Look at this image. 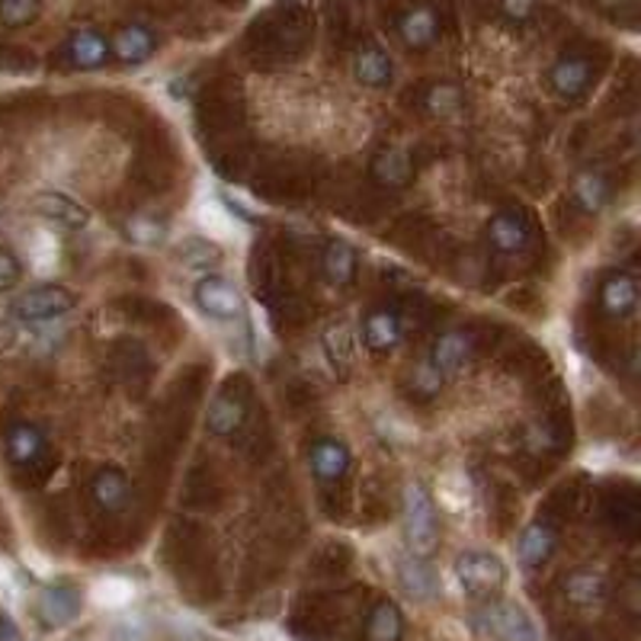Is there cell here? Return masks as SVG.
I'll return each mask as SVG.
<instances>
[{
	"instance_id": "obj_1",
	"label": "cell",
	"mask_w": 641,
	"mask_h": 641,
	"mask_svg": "<svg viewBox=\"0 0 641 641\" xmlns=\"http://www.w3.org/2000/svg\"><path fill=\"white\" fill-rule=\"evenodd\" d=\"M404 539L407 549L417 558H427L440 542V526H436V507L430 500V490L414 482L404 488Z\"/></svg>"
},
{
	"instance_id": "obj_2",
	"label": "cell",
	"mask_w": 641,
	"mask_h": 641,
	"mask_svg": "<svg viewBox=\"0 0 641 641\" xmlns=\"http://www.w3.org/2000/svg\"><path fill=\"white\" fill-rule=\"evenodd\" d=\"M462 593L475 600H490L507 583V565L494 551H462L453 565Z\"/></svg>"
},
{
	"instance_id": "obj_3",
	"label": "cell",
	"mask_w": 641,
	"mask_h": 641,
	"mask_svg": "<svg viewBox=\"0 0 641 641\" xmlns=\"http://www.w3.org/2000/svg\"><path fill=\"white\" fill-rule=\"evenodd\" d=\"M472 622L494 641H542L536 619L510 600H490L472 616Z\"/></svg>"
},
{
	"instance_id": "obj_4",
	"label": "cell",
	"mask_w": 641,
	"mask_h": 641,
	"mask_svg": "<svg viewBox=\"0 0 641 641\" xmlns=\"http://www.w3.org/2000/svg\"><path fill=\"white\" fill-rule=\"evenodd\" d=\"M71 308H74V296L64 286H35L13 299V314L30 324L64 318Z\"/></svg>"
},
{
	"instance_id": "obj_5",
	"label": "cell",
	"mask_w": 641,
	"mask_h": 641,
	"mask_svg": "<svg viewBox=\"0 0 641 641\" xmlns=\"http://www.w3.org/2000/svg\"><path fill=\"white\" fill-rule=\"evenodd\" d=\"M196 306L206 318H215V321H235L245 314L241 289L225 276H203L196 282Z\"/></svg>"
},
{
	"instance_id": "obj_6",
	"label": "cell",
	"mask_w": 641,
	"mask_h": 641,
	"mask_svg": "<svg viewBox=\"0 0 641 641\" xmlns=\"http://www.w3.org/2000/svg\"><path fill=\"white\" fill-rule=\"evenodd\" d=\"M32 213L45 218V221H52V225H59V228H68V231H81L91 221V213L81 203H74L71 196L55 193V189L35 193L32 196Z\"/></svg>"
},
{
	"instance_id": "obj_7",
	"label": "cell",
	"mask_w": 641,
	"mask_h": 641,
	"mask_svg": "<svg viewBox=\"0 0 641 641\" xmlns=\"http://www.w3.org/2000/svg\"><path fill=\"white\" fill-rule=\"evenodd\" d=\"M35 612L45 626L59 629V626H68L71 619H77L81 612V593L68 583H55V587H45L35 600Z\"/></svg>"
},
{
	"instance_id": "obj_8",
	"label": "cell",
	"mask_w": 641,
	"mask_h": 641,
	"mask_svg": "<svg viewBox=\"0 0 641 641\" xmlns=\"http://www.w3.org/2000/svg\"><path fill=\"white\" fill-rule=\"evenodd\" d=\"M436 497H440V507L453 517H465L472 514L475 507V485H472V475L465 468H449L440 475L436 482Z\"/></svg>"
},
{
	"instance_id": "obj_9",
	"label": "cell",
	"mask_w": 641,
	"mask_h": 641,
	"mask_svg": "<svg viewBox=\"0 0 641 641\" xmlns=\"http://www.w3.org/2000/svg\"><path fill=\"white\" fill-rule=\"evenodd\" d=\"M397 580H401V590H404L407 597L421 600V603L440 597V578H436V571L430 568L424 558H417V555H407V558L397 561Z\"/></svg>"
},
{
	"instance_id": "obj_10",
	"label": "cell",
	"mask_w": 641,
	"mask_h": 641,
	"mask_svg": "<svg viewBox=\"0 0 641 641\" xmlns=\"http://www.w3.org/2000/svg\"><path fill=\"white\" fill-rule=\"evenodd\" d=\"M565 597L580 607V610H593V607H603L607 597H610V583L600 571H590V568H580V571H571L565 583H561Z\"/></svg>"
},
{
	"instance_id": "obj_11",
	"label": "cell",
	"mask_w": 641,
	"mask_h": 641,
	"mask_svg": "<svg viewBox=\"0 0 641 641\" xmlns=\"http://www.w3.org/2000/svg\"><path fill=\"white\" fill-rule=\"evenodd\" d=\"M397 32H401V42L414 52L421 49H430L440 35V17L430 3H421L414 10H407L397 23Z\"/></svg>"
},
{
	"instance_id": "obj_12",
	"label": "cell",
	"mask_w": 641,
	"mask_h": 641,
	"mask_svg": "<svg viewBox=\"0 0 641 641\" xmlns=\"http://www.w3.org/2000/svg\"><path fill=\"white\" fill-rule=\"evenodd\" d=\"M196 221L213 241H231L238 235V218L218 196H203L196 203Z\"/></svg>"
},
{
	"instance_id": "obj_13",
	"label": "cell",
	"mask_w": 641,
	"mask_h": 641,
	"mask_svg": "<svg viewBox=\"0 0 641 641\" xmlns=\"http://www.w3.org/2000/svg\"><path fill=\"white\" fill-rule=\"evenodd\" d=\"M68 59L81 71H96L110 59V42L96 30H77L68 39Z\"/></svg>"
},
{
	"instance_id": "obj_14",
	"label": "cell",
	"mask_w": 641,
	"mask_h": 641,
	"mask_svg": "<svg viewBox=\"0 0 641 641\" xmlns=\"http://www.w3.org/2000/svg\"><path fill=\"white\" fill-rule=\"evenodd\" d=\"M154 32L142 23H128L113 35L110 52H116V59L123 64H145L154 55Z\"/></svg>"
},
{
	"instance_id": "obj_15",
	"label": "cell",
	"mask_w": 641,
	"mask_h": 641,
	"mask_svg": "<svg viewBox=\"0 0 641 641\" xmlns=\"http://www.w3.org/2000/svg\"><path fill=\"white\" fill-rule=\"evenodd\" d=\"M324 356L337 375H347L356 360V328L350 321H337L324 331Z\"/></svg>"
},
{
	"instance_id": "obj_16",
	"label": "cell",
	"mask_w": 641,
	"mask_h": 641,
	"mask_svg": "<svg viewBox=\"0 0 641 641\" xmlns=\"http://www.w3.org/2000/svg\"><path fill=\"white\" fill-rule=\"evenodd\" d=\"M472 360V337L462 334V331H449V334H443L436 340V347H433V353H430V366L436 369L440 375L446 372H458V369L465 366Z\"/></svg>"
},
{
	"instance_id": "obj_17",
	"label": "cell",
	"mask_w": 641,
	"mask_h": 641,
	"mask_svg": "<svg viewBox=\"0 0 641 641\" xmlns=\"http://www.w3.org/2000/svg\"><path fill=\"white\" fill-rule=\"evenodd\" d=\"M392 74H395L392 59H389V52H382L379 45H366V49L356 52V59H353V77H356L360 84H366V87H389V84H392Z\"/></svg>"
},
{
	"instance_id": "obj_18",
	"label": "cell",
	"mask_w": 641,
	"mask_h": 641,
	"mask_svg": "<svg viewBox=\"0 0 641 641\" xmlns=\"http://www.w3.org/2000/svg\"><path fill=\"white\" fill-rule=\"evenodd\" d=\"M555 551V533L546 523H533L523 529L517 542V558L523 568H542Z\"/></svg>"
},
{
	"instance_id": "obj_19",
	"label": "cell",
	"mask_w": 641,
	"mask_h": 641,
	"mask_svg": "<svg viewBox=\"0 0 641 641\" xmlns=\"http://www.w3.org/2000/svg\"><path fill=\"white\" fill-rule=\"evenodd\" d=\"M308 462H311V472H314L321 482H337V478H343L347 468H350V453H347V446L337 443V440H318V443L311 446Z\"/></svg>"
},
{
	"instance_id": "obj_20",
	"label": "cell",
	"mask_w": 641,
	"mask_h": 641,
	"mask_svg": "<svg viewBox=\"0 0 641 641\" xmlns=\"http://www.w3.org/2000/svg\"><path fill=\"white\" fill-rule=\"evenodd\" d=\"M551 87L565 100H578L590 87V62L587 59H561L551 68Z\"/></svg>"
},
{
	"instance_id": "obj_21",
	"label": "cell",
	"mask_w": 641,
	"mask_h": 641,
	"mask_svg": "<svg viewBox=\"0 0 641 641\" xmlns=\"http://www.w3.org/2000/svg\"><path fill=\"white\" fill-rule=\"evenodd\" d=\"M488 235L490 245L497 247V250H504V254H517V250H526V245H529V228H526V221H523L519 215L510 213L494 215L488 225Z\"/></svg>"
},
{
	"instance_id": "obj_22",
	"label": "cell",
	"mask_w": 641,
	"mask_h": 641,
	"mask_svg": "<svg viewBox=\"0 0 641 641\" xmlns=\"http://www.w3.org/2000/svg\"><path fill=\"white\" fill-rule=\"evenodd\" d=\"M600 302L610 314H629L632 308L639 306V279L632 273L610 276L603 282V292H600Z\"/></svg>"
},
{
	"instance_id": "obj_23",
	"label": "cell",
	"mask_w": 641,
	"mask_h": 641,
	"mask_svg": "<svg viewBox=\"0 0 641 641\" xmlns=\"http://www.w3.org/2000/svg\"><path fill=\"white\" fill-rule=\"evenodd\" d=\"M245 424V401L235 395H218L209 404V417H206V427L213 430L215 436H231L238 433Z\"/></svg>"
},
{
	"instance_id": "obj_24",
	"label": "cell",
	"mask_w": 641,
	"mask_h": 641,
	"mask_svg": "<svg viewBox=\"0 0 641 641\" xmlns=\"http://www.w3.org/2000/svg\"><path fill=\"white\" fill-rule=\"evenodd\" d=\"M356 250L347 245V241H331L328 250H324V279L331 282V286H350L353 282V276H356Z\"/></svg>"
},
{
	"instance_id": "obj_25",
	"label": "cell",
	"mask_w": 641,
	"mask_h": 641,
	"mask_svg": "<svg viewBox=\"0 0 641 641\" xmlns=\"http://www.w3.org/2000/svg\"><path fill=\"white\" fill-rule=\"evenodd\" d=\"M363 340H366L369 350H392L397 340H401V321L392 311H372L363 324Z\"/></svg>"
},
{
	"instance_id": "obj_26",
	"label": "cell",
	"mask_w": 641,
	"mask_h": 641,
	"mask_svg": "<svg viewBox=\"0 0 641 641\" xmlns=\"http://www.w3.org/2000/svg\"><path fill=\"white\" fill-rule=\"evenodd\" d=\"M132 597H135V583L123 575L100 578L91 590V600L100 610H123L132 603Z\"/></svg>"
},
{
	"instance_id": "obj_27",
	"label": "cell",
	"mask_w": 641,
	"mask_h": 641,
	"mask_svg": "<svg viewBox=\"0 0 641 641\" xmlns=\"http://www.w3.org/2000/svg\"><path fill=\"white\" fill-rule=\"evenodd\" d=\"M411 174H414L411 157L401 148H389V152L375 154V161H372V177L382 186H404L411 180Z\"/></svg>"
},
{
	"instance_id": "obj_28",
	"label": "cell",
	"mask_w": 641,
	"mask_h": 641,
	"mask_svg": "<svg viewBox=\"0 0 641 641\" xmlns=\"http://www.w3.org/2000/svg\"><path fill=\"white\" fill-rule=\"evenodd\" d=\"M93 497L103 510H123L128 500V482L120 468H103L93 478Z\"/></svg>"
},
{
	"instance_id": "obj_29",
	"label": "cell",
	"mask_w": 641,
	"mask_h": 641,
	"mask_svg": "<svg viewBox=\"0 0 641 641\" xmlns=\"http://www.w3.org/2000/svg\"><path fill=\"white\" fill-rule=\"evenodd\" d=\"M42 449H45V440H42V433L30 424H20V427L10 430V436H7V453L10 458L17 462V465H30L35 458L42 456Z\"/></svg>"
},
{
	"instance_id": "obj_30",
	"label": "cell",
	"mask_w": 641,
	"mask_h": 641,
	"mask_svg": "<svg viewBox=\"0 0 641 641\" xmlns=\"http://www.w3.org/2000/svg\"><path fill=\"white\" fill-rule=\"evenodd\" d=\"M404 632V616L395 603H379L369 616L366 635L369 641H397Z\"/></svg>"
},
{
	"instance_id": "obj_31",
	"label": "cell",
	"mask_w": 641,
	"mask_h": 641,
	"mask_svg": "<svg viewBox=\"0 0 641 641\" xmlns=\"http://www.w3.org/2000/svg\"><path fill=\"white\" fill-rule=\"evenodd\" d=\"M30 250V260L35 263V270H52L59 267V257H62V245L52 231H32V238L27 241Z\"/></svg>"
},
{
	"instance_id": "obj_32",
	"label": "cell",
	"mask_w": 641,
	"mask_h": 641,
	"mask_svg": "<svg viewBox=\"0 0 641 641\" xmlns=\"http://www.w3.org/2000/svg\"><path fill=\"white\" fill-rule=\"evenodd\" d=\"M575 196L580 199V206L587 209V213H597V209H603L607 206V199H610V186L603 177H597V174H583L575 186Z\"/></svg>"
},
{
	"instance_id": "obj_33",
	"label": "cell",
	"mask_w": 641,
	"mask_h": 641,
	"mask_svg": "<svg viewBox=\"0 0 641 641\" xmlns=\"http://www.w3.org/2000/svg\"><path fill=\"white\" fill-rule=\"evenodd\" d=\"M128 241H135V245H145V247H157L164 241V235H167V228H164V221H157L152 215H135L132 221H128Z\"/></svg>"
},
{
	"instance_id": "obj_34",
	"label": "cell",
	"mask_w": 641,
	"mask_h": 641,
	"mask_svg": "<svg viewBox=\"0 0 641 641\" xmlns=\"http://www.w3.org/2000/svg\"><path fill=\"white\" fill-rule=\"evenodd\" d=\"M42 0H0V23L3 27H27L39 17Z\"/></svg>"
},
{
	"instance_id": "obj_35",
	"label": "cell",
	"mask_w": 641,
	"mask_h": 641,
	"mask_svg": "<svg viewBox=\"0 0 641 641\" xmlns=\"http://www.w3.org/2000/svg\"><path fill=\"white\" fill-rule=\"evenodd\" d=\"M427 106L436 116H449V113H456L458 106H462V91L453 87V84H440V87L430 91Z\"/></svg>"
},
{
	"instance_id": "obj_36",
	"label": "cell",
	"mask_w": 641,
	"mask_h": 641,
	"mask_svg": "<svg viewBox=\"0 0 641 641\" xmlns=\"http://www.w3.org/2000/svg\"><path fill=\"white\" fill-rule=\"evenodd\" d=\"M180 260L189 267H206L209 260H218V247L209 245L206 238H193L180 247Z\"/></svg>"
},
{
	"instance_id": "obj_37",
	"label": "cell",
	"mask_w": 641,
	"mask_h": 641,
	"mask_svg": "<svg viewBox=\"0 0 641 641\" xmlns=\"http://www.w3.org/2000/svg\"><path fill=\"white\" fill-rule=\"evenodd\" d=\"M20 260L10 254V250H3L0 247V292H7V289H13L17 282H20Z\"/></svg>"
},
{
	"instance_id": "obj_38",
	"label": "cell",
	"mask_w": 641,
	"mask_h": 641,
	"mask_svg": "<svg viewBox=\"0 0 641 641\" xmlns=\"http://www.w3.org/2000/svg\"><path fill=\"white\" fill-rule=\"evenodd\" d=\"M500 7H504V13L510 17V20H529L533 17V10H536V0H500Z\"/></svg>"
},
{
	"instance_id": "obj_39",
	"label": "cell",
	"mask_w": 641,
	"mask_h": 641,
	"mask_svg": "<svg viewBox=\"0 0 641 641\" xmlns=\"http://www.w3.org/2000/svg\"><path fill=\"white\" fill-rule=\"evenodd\" d=\"M440 382H443V375L430 366V363H424V366L417 369V389H421L424 395H433V392L440 389Z\"/></svg>"
},
{
	"instance_id": "obj_40",
	"label": "cell",
	"mask_w": 641,
	"mask_h": 641,
	"mask_svg": "<svg viewBox=\"0 0 641 641\" xmlns=\"http://www.w3.org/2000/svg\"><path fill=\"white\" fill-rule=\"evenodd\" d=\"M17 590H20V580H17L13 565L0 558V597H10V593H17Z\"/></svg>"
}]
</instances>
